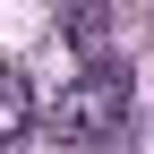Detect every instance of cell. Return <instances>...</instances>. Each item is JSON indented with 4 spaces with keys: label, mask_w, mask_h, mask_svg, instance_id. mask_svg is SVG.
I'll list each match as a JSON object with an SVG mask.
<instances>
[{
    "label": "cell",
    "mask_w": 154,
    "mask_h": 154,
    "mask_svg": "<svg viewBox=\"0 0 154 154\" xmlns=\"http://www.w3.org/2000/svg\"><path fill=\"white\" fill-rule=\"evenodd\" d=\"M60 26H69V43L86 51V60H103V34H111V9H103V0H77Z\"/></svg>",
    "instance_id": "obj_3"
},
{
    "label": "cell",
    "mask_w": 154,
    "mask_h": 154,
    "mask_svg": "<svg viewBox=\"0 0 154 154\" xmlns=\"http://www.w3.org/2000/svg\"><path fill=\"white\" fill-rule=\"evenodd\" d=\"M34 128V86H26V69H0V146H17Z\"/></svg>",
    "instance_id": "obj_2"
},
{
    "label": "cell",
    "mask_w": 154,
    "mask_h": 154,
    "mask_svg": "<svg viewBox=\"0 0 154 154\" xmlns=\"http://www.w3.org/2000/svg\"><path fill=\"white\" fill-rule=\"evenodd\" d=\"M51 128H60L69 146H111V137L128 128V69L86 60V77H69V86H60V111H51Z\"/></svg>",
    "instance_id": "obj_1"
}]
</instances>
